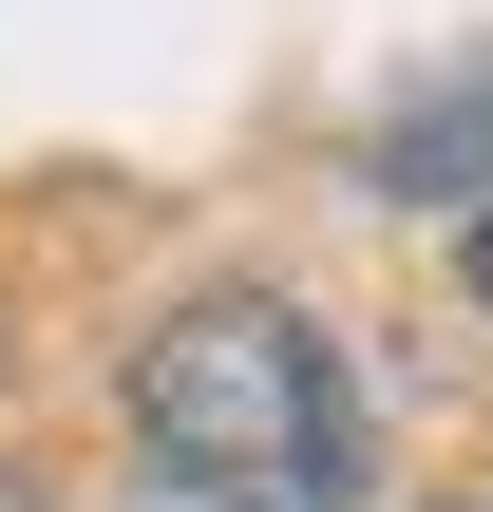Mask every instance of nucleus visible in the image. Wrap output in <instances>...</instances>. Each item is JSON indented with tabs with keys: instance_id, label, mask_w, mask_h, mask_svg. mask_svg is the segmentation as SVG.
<instances>
[{
	"instance_id": "1",
	"label": "nucleus",
	"mask_w": 493,
	"mask_h": 512,
	"mask_svg": "<svg viewBox=\"0 0 493 512\" xmlns=\"http://www.w3.org/2000/svg\"><path fill=\"white\" fill-rule=\"evenodd\" d=\"M133 437H152V512H342L361 494V399H342L323 323L266 285H209L133 342Z\"/></svg>"
},
{
	"instance_id": "2",
	"label": "nucleus",
	"mask_w": 493,
	"mask_h": 512,
	"mask_svg": "<svg viewBox=\"0 0 493 512\" xmlns=\"http://www.w3.org/2000/svg\"><path fill=\"white\" fill-rule=\"evenodd\" d=\"M475 304H493V209H475Z\"/></svg>"
},
{
	"instance_id": "3",
	"label": "nucleus",
	"mask_w": 493,
	"mask_h": 512,
	"mask_svg": "<svg viewBox=\"0 0 493 512\" xmlns=\"http://www.w3.org/2000/svg\"><path fill=\"white\" fill-rule=\"evenodd\" d=\"M0 512H38V494H19V475H0Z\"/></svg>"
},
{
	"instance_id": "4",
	"label": "nucleus",
	"mask_w": 493,
	"mask_h": 512,
	"mask_svg": "<svg viewBox=\"0 0 493 512\" xmlns=\"http://www.w3.org/2000/svg\"><path fill=\"white\" fill-rule=\"evenodd\" d=\"M437 512H493V494H437Z\"/></svg>"
}]
</instances>
